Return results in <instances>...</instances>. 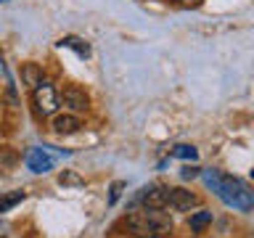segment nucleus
I'll return each mask as SVG.
<instances>
[{
  "label": "nucleus",
  "instance_id": "nucleus-1",
  "mask_svg": "<svg viewBox=\"0 0 254 238\" xmlns=\"http://www.w3.org/2000/svg\"><path fill=\"white\" fill-rule=\"evenodd\" d=\"M214 193H217L228 206H233V209H238V212H249L252 206H254V193H252V190L246 188L238 178H228V175H220Z\"/></svg>",
  "mask_w": 254,
  "mask_h": 238
},
{
  "label": "nucleus",
  "instance_id": "nucleus-2",
  "mask_svg": "<svg viewBox=\"0 0 254 238\" xmlns=\"http://www.w3.org/2000/svg\"><path fill=\"white\" fill-rule=\"evenodd\" d=\"M32 101H35V109H37V114H43V117H51L59 111V93H56V87L48 82V79H43L37 87H32Z\"/></svg>",
  "mask_w": 254,
  "mask_h": 238
},
{
  "label": "nucleus",
  "instance_id": "nucleus-3",
  "mask_svg": "<svg viewBox=\"0 0 254 238\" xmlns=\"http://www.w3.org/2000/svg\"><path fill=\"white\" fill-rule=\"evenodd\" d=\"M196 204H198L196 193L183 190V188H170V198H167V206H170V209H175V212H190Z\"/></svg>",
  "mask_w": 254,
  "mask_h": 238
},
{
  "label": "nucleus",
  "instance_id": "nucleus-4",
  "mask_svg": "<svg viewBox=\"0 0 254 238\" xmlns=\"http://www.w3.org/2000/svg\"><path fill=\"white\" fill-rule=\"evenodd\" d=\"M167 198H170V188H164V185L143 188V193H140V201H143L146 209H164Z\"/></svg>",
  "mask_w": 254,
  "mask_h": 238
},
{
  "label": "nucleus",
  "instance_id": "nucleus-5",
  "mask_svg": "<svg viewBox=\"0 0 254 238\" xmlns=\"http://www.w3.org/2000/svg\"><path fill=\"white\" fill-rule=\"evenodd\" d=\"M27 167L37 175H45L48 170H53V156L48 154V148H32L27 154Z\"/></svg>",
  "mask_w": 254,
  "mask_h": 238
},
{
  "label": "nucleus",
  "instance_id": "nucleus-6",
  "mask_svg": "<svg viewBox=\"0 0 254 238\" xmlns=\"http://www.w3.org/2000/svg\"><path fill=\"white\" fill-rule=\"evenodd\" d=\"M59 101H64V106H69L71 111H85L87 106H90V98H87L85 90H79V87H66L64 90V95H59Z\"/></svg>",
  "mask_w": 254,
  "mask_h": 238
},
{
  "label": "nucleus",
  "instance_id": "nucleus-7",
  "mask_svg": "<svg viewBox=\"0 0 254 238\" xmlns=\"http://www.w3.org/2000/svg\"><path fill=\"white\" fill-rule=\"evenodd\" d=\"M127 228H130V233L135 238H146V236H154V228H151V220L146 209L143 212H132L130 217H127Z\"/></svg>",
  "mask_w": 254,
  "mask_h": 238
},
{
  "label": "nucleus",
  "instance_id": "nucleus-8",
  "mask_svg": "<svg viewBox=\"0 0 254 238\" xmlns=\"http://www.w3.org/2000/svg\"><path fill=\"white\" fill-rule=\"evenodd\" d=\"M79 127H82V122H79L74 114H59L53 119V130L59 135H71V132H77Z\"/></svg>",
  "mask_w": 254,
  "mask_h": 238
},
{
  "label": "nucleus",
  "instance_id": "nucleus-9",
  "mask_svg": "<svg viewBox=\"0 0 254 238\" xmlns=\"http://www.w3.org/2000/svg\"><path fill=\"white\" fill-rule=\"evenodd\" d=\"M21 82L27 87H37L43 82V69H40L37 63H24L21 66Z\"/></svg>",
  "mask_w": 254,
  "mask_h": 238
},
{
  "label": "nucleus",
  "instance_id": "nucleus-10",
  "mask_svg": "<svg viewBox=\"0 0 254 238\" xmlns=\"http://www.w3.org/2000/svg\"><path fill=\"white\" fill-rule=\"evenodd\" d=\"M59 45H61V48H71V51H74L77 56H82V59H87V56H90V45H87L82 37H74V35L61 37Z\"/></svg>",
  "mask_w": 254,
  "mask_h": 238
},
{
  "label": "nucleus",
  "instance_id": "nucleus-11",
  "mask_svg": "<svg viewBox=\"0 0 254 238\" xmlns=\"http://www.w3.org/2000/svg\"><path fill=\"white\" fill-rule=\"evenodd\" d=\"M209 222H212V212H209V209L193 212V214L188 217V225H190V230H196V233H198V230H204Z\"/></svg>",
  "mask_w": 254,
  "mask_h": 238
},
{
  "label": "nucleus",
  "instance_id": "nucleus-12",
  "mask_svg": "<svg viewBox=\"0 0 254 238\" xmlns=\"http://www.w3.org/2000/svg\"><path fill=\"white\" fill-rule=\"evenodd\" d=\"M24 196H27L24 190H11V193H3V196H0V214L8 212V209H13L16 204H21Z\"/></svg>",
  "mask_w": 254,
  "mask_h": 238
},
{
  "label": "nucleus",
  "instance_id": "nucleus-13",
  "mask_svg": "<svg viewBox=\"0 0 254 238\" xmlns=\"http://www.w3.org/2000/svg\"><path fill=\"white\" fill-rule=\"evenodd\" d=\"M59 182L64 188H82L85 185V178L82 175H77V172H71V170H64L59 175Z\"/></svg>",
  "mask_w": 254,
  "mask_h": 238
},
{
  "label": "nucleus",
  "instance_id": "nucleus-14",
  "mask_svg": "<svg viewBox=\"0 0 254 238\" xmlns=\"http://www.w3.org/2000/svg\"><path fill=\"white\" fill-rule=\"evenodd\" d=\"M172 156L188 159V162H196V159H198V151H196L193 146H186V143H183V146H175V148H172Z\"/></svg>",
  "mask_w": 254,
  "mask_h": 238
},
{
  "label": "nucleus",
  "instance_id": "nucleus-15",
  "mask_svg": "<svg viewBox=\"0 0 254 238\" xmlns=\"http://www.w3.org/2000/svg\"><path fill=\"white\" fill-rule=\"evenodd\" d=\"M16 159H19V154L11 146H0V164L11 167V164H16Z\"/></svg>",
  "mask_w": 254,
  "mask_h": 238
},
{
  "label": "nucleus",
  "instance_id": "nucleus-16",
  "mask_svg": "<svg viewBox=\"0 0 254 238\" xmlns=\"http://www.w3.org/2000/svg\"><path fill=\"white\" fill-rule=\"evenodd\" d=\"M122 188H125V182H122V180L111 182V193H109V204H117V198H119V193H122Z\"/></svg>",
  "mask_w": 254,
  "mask_h": 238
},
{
  "label": "nucleus",
  "instance_id": "nucleus-17",
  "mask_svg": "<svg viewBox=\"0 0 254 238\" xmlns=\"http://www.w3.org/2000/svg\"><path fill=\"white\" fill-rule=\"evenodd\" d=\"M183 180H193V178H198V167H183Z\"/></svg>",
  "mask_w": 254,
  "mask_h": 238
},
{
  "label": "nucleus",
  "instance_id": "nucleus-18",
  "mask_svg": "<svg viewBox=\"0 0 254 238\" xmlns=\"http://www.w3.org/2000/svg\"><path fill=\"white\" fill-rule=\"evenodd\" d=\"M180 3H183V5H198L201 0H180Z\"/></svg>",
  "mask_w": 254,
  "mask_h": 238
},
{
  "label": "nucleus",
  "instance_id": "nucleus-19",
  "mask_svg": "<svg viewBox=\"0 0 254 238\" xmlns=\"http://www.w3.org/2000/svg\"><path fill=\"white\" fill-rule=\"evenodd\" d=\"M3 230H5V228H0V238H5V233H3Z\"/></svg>",
  "mask_w": 254,
  "mask_h": 238
},
{
  "label": "nucleus",
  "instance_id": "nucleus-20",
  "mask_svg": "<svg viewBox=\"0 0 254 238\" xmlns=\"http://www.w3.org/2000/svg\"><path fill=\"white\" fill-rule=\"evenodd\" d=\"M146 238H156V236H146Z\"/></svg>",
  "mask_w": 254,
  "mask_h": 238
}]
</instances>
